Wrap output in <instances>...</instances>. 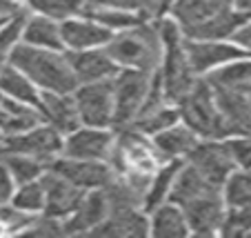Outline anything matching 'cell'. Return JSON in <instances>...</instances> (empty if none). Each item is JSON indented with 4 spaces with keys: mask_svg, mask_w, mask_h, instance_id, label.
Instances as JSON below:
<instances>
[{
    "mask_svg": "<svg viewBox=\"0 0 251 238\" xmlns=\"http://www.w3.org/2000/svg\"><path fill=\"white\" fill-rule=\"evenodd\" d=\"M251 18L247 14L233 9V7H227V9L218 11L216 16L202 20V23L182 27L180 33L187 36L189 40H220V38H227V36H233Z\"/></svg>",
    "mask_w": 251,
    "mask_h": 238,
    "instance_id": "14",
    "label": "cell"
},
{
    "mask_svg": "<svg viewBox=\"0 0 251 238\" xmlns=\"http://www.w3.org/2000/svg\"><path fill=\"white\" fill-rule=\"evenodd\" d=\"M0 232H2V225H0Z\"/></svg>",
    "mask_w": 251,
    "mask_h": 238,
    "instance_id": "46",
    "label": "cell"
},
{
    "mask_svg": "<svg viewBox=\"0 0 251 238\" xmlns=\"http://www.w3.org/2000/svg\"><path fill=\"white\" fill-rule=\"evenodd\" d=\"M40 181H43V187H45V205H43L45 214L53 216L58 220L67 218L71 212L76 210L82 194H85V189L71 185L69 181H65L62 176H58L53 172L43 174Z\"/></svg>",
    "mask_w": 251,
    "mask_h": 238,
    "instance_id": "13",
    "label": "cell"
},
{
    "mask_svg": "<svg viewBox=\"0 0 251 238\" xmlns=\"http://www.w3.org/2000/svg\"><path fill=\"white\" fill-rule=\"evenodd\" d=\"M233 38H236V43H240L245 49H251V23L242 25V27L233 33Z\"/></svg>",
    "mask_w": 251,
    "mask_h": 238,
    "instance_id": "40",
    "label": "cell"
},
{
    "mask_svg": "<svg viewBox=\"0 0 251 238\" xmlns=\"http://www.w3.org/2000/svg\"><path fill=\"white\" fill-rule=\"evenodd\" d=\"M156 29L162 40V49H165V58H162L165 62H162V69L158 72L162 80V91H165L167 103L176 105L194 87L196 72L191 69L189 58H187L185 40L180 38V27L174 25L171 20H162Z\"/></svg>",
    "mask_w": 251,
    "mask_h": 238,
    "instance_id": "3",
    "label": "cell"
},
{
    "mask_svg": "<svg viewBox=\"0 0 251 238\" xmlns=\"http://www.w3.org/2000/svg\"><path fill=\"white\" fill-rule=\"evenodd\" d=\"M180 212L187 220L189 232L196 234H216L225 216V200L220 185L209 187L207 191L189 198L180 205Z\"/></svg>",
    "mask_w": 251,
    "mask_h": 238,
    "instance_id": "8",
    "label": "cell"
},
{
    "mask_svg": "<svg viewBox=\"0 0 251 238\" xmlns=\"http://www.w3.org/2000/svg\"><path fill=\"white\" fill-rule=\"evenodd\" d=\"M233 0H176L174 5V16L182 27L202 23V20L216 16L218 11L231 7Z\"/></svg>",
    "mask_w": 251,
    "mask_h": 238,
    "instance_id": "22",
    "label": "cell"
},
{
    "mask_svg": "<svg viewBox=\"0 0 251 238\" xmlns=\"http://www.w3.org/2000/svg\"><path fill=\"white\" fill-rule=\"evenodd\" d=\"M185 52L189 58V65L196 74L207 72L211 67H218L229 60H242V58L251 56L249 52L236 47V45H225V43H213V40H185Z\"/></svg>",
    "mask_w": 251,
    "mask_h": 238,
    "instance_id": "12",
    "label": "cell"
},
{
    "mask_svg": "<svg viewBox=\"0 0 251 238\" xmlns=\"http://www.w3.org/2000/svg\"><path fill=\"white\" fill-rule=\"evenodd\" d=\"M218 232L223 236H245V234H251V212L229 207V212L223 216V223H220Z\"/></svg>",
    "mask_w": 251,
    "mask_h": 238,
    "instance_id": "33",
    "label": "cell"
},
{
    "mask_svg": "<svg viewBox=\"0 0 251 238\" xmlns=\"http://www.w3.org/2000/svg\"><path fill=\"white\" fill-rule=\"evenodd\" d=\"M151 85V74L140 72V69H127L118 74L111 80V91H114V125L118 127H129L136 120L140 111L145 96Z\"/></svg>",
    "mask_w": 251,
    "mask_h": 238,
    "instance_id": "5",
    "label": "cell"
},
{
    "mask_svg": "<svg viewBox=\"0 0 251 238\" xmlns=\"http://www.w3.org/2000/svg\"><path fill=\"white\" fill-rule=\"evenodd\" d=\"M62 149V133L53 129L51 125L47 127H31L27 133H7L0 140V154H23V156L38 158L43 162H51L53 156Z\"/></svg>",
    "mask_w": 251,
    "mask_h": 238,
    "instance_id": "7",
    "label": "cell"
},
{
    "mask_svg": "<svg viewBox=\"0 0 251 238\" xmlns=\"http://www.w3.org/2000/svg\"><path fill=\"white\" fill-rule=\"evenodd\" d=\"M18 5H16L14 0H0V20H5L7 16H14L18 14Z\"/></svg>",
    "mask_w": 251,
    "mask_h": 238,
    "instance_id": "41",
    "label": "cell"
},
{
    "mask_svg": "<svg viewBox=\"0 0 251 238\" xmlns=\"http://www.w3.org/2000/svg\"><path fill=\"white\" fill-rule=\"evenodd\" d=\"M2 136H5V133H2V132H0V140H2Z\"/></svg>",
    "mask_w": 251,
    "mask_h": 238,
    "instance_id": "45",
    "label": "cell"
},
{
    "mask_svg": "<svg viewBox=\"0 0 251 238\" xmlns=\"http://www.w3.org/2000/svg\"><path fill=\"white\" fill-rule=\"evenodd\" d=\"M223 185L225 200L229 203V207L251 212V167L240 169V172H231Z\"/></svg>",
    "mask_w": 251,
    "mask_h": 238,
    "instance_id": "28",
    "label": "cell"
},
{
    "mask_svg": "<svg viewBox=\"0 0 251 238\" xmlns=\"http://www.w3.org/2000/svg\"><path fill=\"white\" fill-rule=\"evenodd\" d=\"M151 234L156 238H182L189 234V227L180 210L171 205H158L153 210Z\"/></svg>",
    "mask_w": 251,
    "mask_h": 238,
    "instance_id": "25",
    "label": "cell"
},
{
    "mask_svg": "<svg viewBox=\"0 0 251 238\" xmlns=\"http://www.w3.org/2000/svg\"><path fill=\"white\" fill-rule=\"evenodd\" d=\"M178 116H180L178 109H174V107H169V105H162V107H158V109L149 111V114L138 116L131 123V127H136L140 133H158V132H162V129L176 125Z\"/></svg>",
    "mask_w": 251,
    "mask_h": 238,
    "instance_id": "30",
    "label": "cell"
},
{
    "mask_svg": "<svg viewBox=\"0 0 251 238\" xmlns=\"http://www.w3.org/2000/svg\"><path fill=\"white\" fill-rule=\"evenodd\" d=\"M107 53L114 58L116 65L151 74L162 60V40L158 29L142 20L118 36H111L107 43Z\"/></svg>",
    "mask_w": 251,
    "mask_h": 238,
    "instance_id": "2",
    "label": "cell"
},
{
    "mask_svg": "<svg viewBox=\"0 0 251 238\" xmlns=\"http://www.w3.org/2000/svg\"><path fill=\"white\" fill-rule=\"evenodd\" d=\"M0 89L5 91L7 96L20 100V103H27L31 107H38V91L33 89V82L25 76L23 72H18L16 67H2L0 72Z\"/></svg>",
    "mask_w": 251,
    "mask_h": 238,
    "instance_id": "26",
    "label": "cell"
},
{
    "mask_svg": "<svg viewBox=\"0 0 251 238\" xmlns=\"http://www.w3.org/2000/svg\"><path fill=\"white\" fill-rule=\"evenodd\" d=\"M80 16H85L87 20L98 23L107 29H127V27H133V25L142 23L140 16L114 9V7H107V5H102V2H98V0H82Z\"/></svg>",
    "mask_w": 251,
    "mask_h": 238,
    "instance_id": "21",
    "label": "cell"
},
{
    "mask_svg": "<svg viewBox=\"0 0 251 238\" xmlns=\"http://www.w3.org/2000/svg\"><path fill=\"white\" fill-rule=\"evenodd\" d=\"M187 158L200 176H204L209 183H216V185H223L236 167L225 143H218V140L196 143L194 149L187 154Z\"/></svg>",
    "mask_w": 251,
    "mask_h": 238,
    "instance_id": "10",
    "label": "cell"
},
{
    "mask_svg": "<svg viewBox=\"0 0 251 238\" xmlns=\"http://www.w3.org/2000/svg\"><path fill=\"white\" fill-rule=\"evenodd\" d=\"M2 67H5V62H2V53H0V72H2Z\"/></svg>",
    "mask_w": 251,
    "mask_h": 238,
    "instance_id": "43",
    "label": "cell"
},
{
    "mask_svg": "<svg viewBox=\"0 0 251 238\" xmlns=\"http://www.w3.org/2000/svg\"><path fill=\"white\" fill-rule=\"evenodd\" d=\"M107 198L102 194V187L94 189L89 194H82L80 203L69 216L67 220H62V229L65 234H82V232H91L96 225H100L107 218Z\"/></svg>",
    "mask_w": 251,
    "mask_h": 238,
    "instance_id": "17",
    "label": "cell"
},
{
    "mask_svg": "<svg viewBox=\"0 0 251 238\" xmlns=\"http://www.w3.org/2000/svg\"><path fill=\"white\" fill-rule=\"evenodd\" d=\"M178 169H180V162L178 160H167V165L151 178L147 196H145V203H142L147 210H156L158 205H162L165 196L169 194L171 185H174V178H176V174H178Z\"/></svg>",
    "mask_w": 251,
    "mask_h": 238,
    "instance_id": "29",
    "label": "cell"
},
{
    "mask_svg": "<svg viewBox=\"0 0 251 238\" xmlns=\"http://www.w3.org/2000/svg\"><path fill=\"white\" fill-rule=\"evenodd\" d=\"M149 232L147 218L138 210H120L109 212L107 218L100 225H96L89 234L94 236H109V238H123V236H145Z\"/></svg>",
    "mask_w": 251,
    "mask_h": 238,
    "instance_id": "18",
    "label": "cell"
},
{
    "mask_svg": "<svg viewBox=\"0 0 251 238\" xmlns=\"http://www.w3.org/2000/svg\"><path fill=\"white\" fill-rule=\"evenodd\" d=\"M71 72L76 74L78 82H96V80H109L118 74L114 58L107 52L98 49H78V52L67 56Z\"/></svg>",
    "mask_w": 251,
    "mask_h": 238,
    "instance_id": "16",
    "label": "cell"
},
{
    "mask_svg": "<svg viewBox=\"0 0 251 238\" xmlns=\"http://www.w3.org/2000/svg\"><path fill=\"white\" fill-rule=\"evenodd\" d=\"M0 162L9 169L14 181L20 183V185L38 181L45 174V169H47V162L31 156H23V154H0Z\"/></svg>",
    "mask_w": 251,
    "mask_h": 238,
    "instance_id": "27",
    "label": "cell"
},
{
    "mask_svg": "<svg viewBox=\"0 0 251 238\" xmlns=\"http://www.w3.org/2000/svg\"><path fill=\"white\" fill-rule=\"evenodd\" d=\"M111 147H114V136L107 132H100L98 127L76 129L69 133V138L62 140V149L67 158H78V160H109Z\"/></svg>",
    "mask_w": 251,
    "mask_h": 238,
    "instance_id": "11",
    "label": "cell"
},
{
    "mask_svg": "<svg viewBox=\"0 0 251 238\" xmlns=\"http://www.w3.org/2000/svg\"><path fill=\"white\" fill-rule=\"evenodd\" d=\"M247 96H249V100H251V87H249V89H247Z\"/></svg>",
    "mask_w": 251,
    "mask_h": 238,
    "instance_id": "44",
    "label": "cell"
},
{
    "mask_svg": "<svg viewBox=\"0 0 251 238\" xmlns=\"http://www.w3.org/2000/svg\"><path fill=\"white\" fill-rule=\"evenodd\" d=\"M60 36L62 45H69L74 52H78V49H94L102 43H109L111 31L89 20H67L60 27Z\"/></svg>",
    "mask_w": 251,
    "mask_h": 238,
    "instance_id": "19",
    "label": "cell"
},
{
    "mask_svg": "<svg viewBox=\"0 0 251 238\" xmlns=\"http://www.w3.org/2000/svg\"><path fill=\"white\" fill-rule=\"evenodd\" d=\"M107 7H114L120 11H129V14L140 16L142 20L149 16H158V2L156 0H98Z\"/></svg>",
    "mask_w": 251,
    "mask_h": 238,
    "instance_id": "34",
    "label": "cell"
},
{
    "mask_svg": "<svg viewBox=\"0 0 251 238\" xmlns=\"http://www.w3.org/2000/svg\"><path fill=\"white\" fill-rule=\"evenodd\" d=\"M229 156H231L233 165L249 169L251 167V136H238V138H229L225 140Z\"/></svg>",
    "mask_w": 251,
    "mask_h": 238,
    "instance_id": "35",
    "label": "cell"
},
{
    "mask_svg": "<svg viewBox=\"0 0 251 238\" xmlns=\"http://www.w3.org/2000/svg\"><path fill=\"white\" fill-rule=\"evenodd\" d=\"M25 23H27V14L18 11V14H14V18L9 20V25H5V27L0 29V53L7 52V49L20 38V33H23V29H25Z\"/></svg>",
    "mask_w": 251,
    "mask_h": 238,
    "instance_id": "36",
    "label": "cell"
},
{
    "mask_svg": "<svg viewBox=\"0 0 251 238\" xmlns=\"http://www.w3.org/2000/svg\"><path fill=\"white\" fill-rule=\"evenodd\" d=\"M0 132H2V133H18V132H23V129H20V125L16 123V120L11 118V116L7 114L2 107H0Z\"/></svg>",
    "mask_w": 251,
    "mask_h": 238,
    "instance_id": "39",
    "label": "cell"
},
{
    "mask_svg": "<svg viewBox=\"0 0 251 238\" xmlns=\"http://www.w3.org/2000/svg\"><path fill=\"white\" fill-rule=\"evenodd\" d=\"M74 103H76L80 123L87 127H109L114 125V91L111 80L85 82L82 87L74 89Z\"/></svg>",
    "mask_w": 251,
    "mask_h": 238,
    "instance_id": "6",
    "label": "cell"
},
{
    "mask_svg": "<svg viewBox=\"0 0 251 238\" xmlns=\"http://www.w3.org/2000/svg\"><path fill=\"white\" fill-rule=\"evenodd\" d=\"M25 43L43 49H60L62 36L51 18L38 16V18H27L25 23Z\"/></svg>",
    "mask_w": 251,
    "mask_h": 238,
    "instance_id": "24",
    "label": "cell"
},
{
    "mask_svg": "<svg viewBox=\"0 0 251 238\" xmlns=\"http://www.w3.org/2000/svg\"><path fill=\"white\" fill-rule=\"evenodd\" d=\"M29 7L51 20H69L80 16L82 0H29Z\"/></svg>",
    "mask_w": 251,
    "mask_h": 238,
    "instance_id": "31",
    "label": "cell"
},
{
    "mask_svg": "<svg viewBox=\"0 0 251 238\" xmlns=\"http://www.w3.org/2000/svg\"><path fill=\"white\" fill-rule=\"evenodd\" d=\"M156 2H158V16H160L162 11L167 9V7H169V5H174L176 0H156Z\"/></svg>",
    "mask_w": 251,
    "mask_h": 238,
    "instance_id": "42",
    "label": "cell"
},
{
    "mask_svg": "<svg viewBox=\"0 0 251 238\" xmlns=\"http://www.w3.org/2000/svg\"><path fill=\"white\" fill-rule=\"evenodd\" d=\"M40 118H45L53 129L60 133L76 132L80 125V116H78L76 103L67 94H56V91H45L38 96V107Z\"/></svg>",
    "mask_w": 251,
    "mask_h": 238,
    "instance_id": "15",
    "label": "cell"
},
{
    "mask_svg": "<svg viewBox=\"0 0 251 238\" xmlns=\"http://www.w3.org/2000/svg\"><path fill=\"white\" fill-rule=\"evenodd\" d=\"M176 105H178V114L182 116L187 127L202 138L220 140L233 136L227 120L223 118L218 105H216L213 91L207 80H196L194 87Z\"/></svg>",
    "mask_w": 251,
    "mask_h": 238,
    "instance_id": "4",
    "label": "cell"
},
{
    "mask_svg": "<svg viewBox=\"0 0 251 238\" xmlns=\"http://www.w3.org/2000/svg\"><path fill=\"white\" fill-rule=\"evenodd\" d=\"M14 207L23 212H38L43 210L45 205V187L43 181H31V183H25L20 187V191H16L14 196Z\"/></svg>",
    "mask_w": 251,
    "mask_h": 238,
    "instance_id": "32",
    "label": "cell"
},
{
    "mask_svg": "<svg viewBox=\"0 0 251 238\" xmlns=\"http://www.w3.org/2000/svg\"><path fill=\"white\" fill-rule=\"evenodd\" d=\"M14 183L16 181L9 174V169L0 162V205H5L7 200L14 196Z\"/></svg>",
    "mask_w": 251,
    "mask_h": 238,
    "instance_id": "38",
    "label": "cell"
},
{
    "mask_svg": "<svg viewBox=\"0 0 251 238\" xmlns=\"http://www.w3.org/2000/svg\"><path fill=\"white\" fill-rule=\"evenodd\" d=\"M207 82L211 89H229L247 94V89L251 87V60L220 67L213 74H209Z\"/></svg>",
    "mask_w": 251,
    "mask_h": 238,
    "instance_id": "23",
    "label": "cell"
},
{
    "mask_svg": "<svg viewBox=\"0 0 251 238\" xmlns=\"http://www.w3.org/2000/svg\"><path fill=\"white\" fill-rule=\"evenodd\" d=\"M196 133L189 127H167L162 132L156 133L153 138V152H156L158 160L167 162V160H178V158H185L187 154L194 149Z\"/></svg>",
    "mask_w": 251,
    "mask_h": 238,
    "instance_id": "20",
    "label": "cell"
},
{
    "mask_svg": "<svg viewBox=\"0 0 251 238\" xmlns=\"http://www.w3.org/2000/svg\"><path fill=\"white\" fill-rule=\"evenodd\" d=\"M49 172L62 176L80 189H100L114 176V169L102 160H78V158H58L49 162Z\"/></svg>",
    "mask_w": 251,
    "mask_h": 238,
    "instance_id": "9",
    "label": "cell"
},
{
    "mask_svg": "<svg viewBox=\"0 0 251 238\" xmlns=\"http://www.w3.org/2000/svg\"><path fill=\"white\" fill-rule=\"evenodd\" d=\"M31 216H27V212H23V210H18V207H7V203L5 205H0V225H7V227H11V229H23L25 232V227H27L29 223H31Z\"/></svg>",
    "mask_w": 251,
    "mask_h": 238,
    "instance_id": "37",
    "label": "cell"
},
{
    "mask_svg": "<svg viewBox=\"0 0 251 238\" xmlns=\"http://www.w3.org/2000/svg\"><path fill=\"white\" fill-rule=\"evenodd\" d=\"M9 65L23 72L33 85L43 87L45 91L74 94V89L80 85L76 74L71 72L67 56H60L53 49L20 45L11 52Z\"/></svg>",
    "mask_w": 251,
    "mask_h": 238,
    "instance_id": "1",
    "label": "cell"
}]
</instances>
